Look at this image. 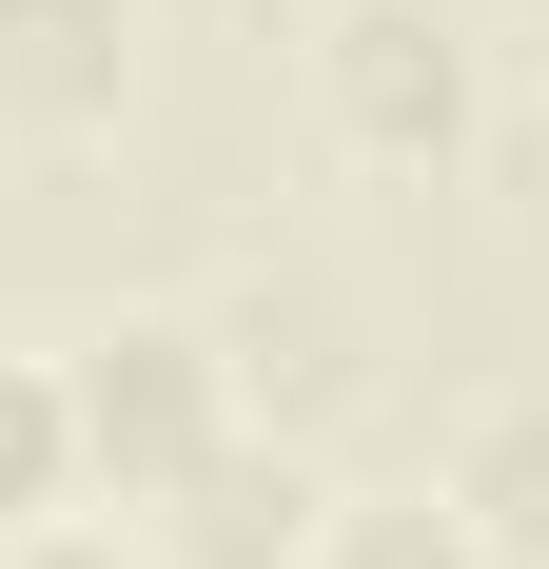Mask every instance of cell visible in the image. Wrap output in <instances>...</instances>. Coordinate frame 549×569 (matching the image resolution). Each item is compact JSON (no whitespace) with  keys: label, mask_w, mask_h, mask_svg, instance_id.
Listing matches in <instances>:
<instances>
[{"label":"cell","mask_w":549,"mask_h":569,"mask_svg":"<svg viewBox=\"0 0 549 569\" xmlns=\"http://www.w3.org/2000/svg\"><path fill=\"white\" fill-rule=\"evenodd\" d=\"M59 373H79V471H99L118 511H177V491L256 432V412H236V335H217V315H118V335H79Z\"/></svg>","instance_id":"6da1fadb"},{"label":"cell","mask_w":549,"mask_h":569,"mask_svg":"<svg viewBox=\"0 0 549 569\" xmlns=\"http://www.w3.org/2000/svg\"><path fill=\"white\" fill-rule=\"evenodd\" d=\"M138 99V0H0V138H99Z\"/></svg>","instance_id":"3957f363"},{"label":"cell","mask_w":549,"mask_h":569,"mask_svg":"<svg viewBox=\"0 0 549 569\" xmlns=\"http://www.w3.org/2000/svg\"><path fill=\"white\" fill-rule=\"evenodd\" d=\"M315 138L353 177H451L491 138V79H471V40L432 0H333L315 20Z\"/></svg>","instance_id":"7a4b0ae2"},{"label":"cell","mask_w":549,"mask_h":569,"mask_svg":"<svg viewBox=\"0 0 549 569\" xmlns=\"http://www.w3.org/2000/svg\"><path fill=\"white\" fill-rule=\"evenodd\" d=\"M99 471H79V373L59 353H0V530H40V511H79Z\"/></svg>","instance_id":"5b68a950"},{"label":"cell","mask_w":549,"mask_h":569,"mask_svg":"<svg viewBox=\"0 0 549 569\" xmlns=\"http://www.w3.org/2000/svg\"><path fill=\"white\" fill-rule=\"evenodd\" d=\"M432 491L491 530L510 569H549V393H471V412L432 432Z\"/></svg>","instance_id":"277c9868"},{"label":"cell","mask_w":549,"mask_h":569,"mask_svg":"<svg viewBox=\"0 0 549 569\" xmlns=\"http://www.w3.org/2000/svg\"><path fill=\"white\" fill-rule=\"evenodd\" d=\"M315 569H510V550L451 511V491H333V511H315Z\"/></svg>","instance_id":"8992f818"},{"label":"cell","mask_w":549,"mask_h":569,"mask_svg":"<svg viewBox=\"0 0 549 569\" xmlns=\"http://www.w3.org/2000/svg\"><path fill=\"white\" fill-rule=\"evenodd\" d=\"M0 569H158V550L99 530V511H40V530H0Z\"/></svg>","instance_id":"52a82bcc"}]
</instances>
